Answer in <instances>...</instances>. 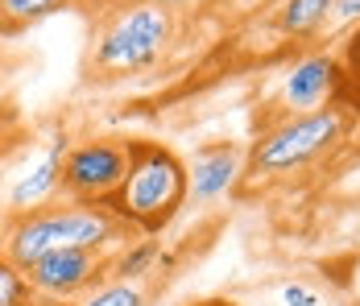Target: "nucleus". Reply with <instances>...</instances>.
I'll use <instances>...</instances> for the list:
<instances>
[{
    "label": "nucleus",
    "instance_id": "f257e3e1",
    "mask_svg": "<svg viewBox=\"0 0 360 306\" xmlns=\"http://www.w3.org/2000/svg\"><path fill=\"white\" fill-rule=\"evenodd\" d=\"M129 240V228L116 219V211L104 203H58L30 211V215H13L0 232V248L13 265H34L50 253H67V248H96L112 253Z\"/></svg>",
    "mask_w": 360,
    "mask_h": 306
},
{
    "label": "nucleus",
    "instance_id": "f03ea898",
    "mask_svg": "<svg viewBox=\"0 0 360 306\" xmlns=\"http://www.w3.org/2000/svg\"><path fill=\"white\" fill-rule=\"evenodd\" d=\"M191 203V182H186V162L162 141H133V162L129 174L112 199L116 219L129 232L158 236L166 232L179 211Z\"/></svg>",
    "mask_w": 360,
    "mask_h": 306
},
{
    "label": "nucleus",
    "instance_id": "7ed1b4c3",
    "mask_svg": "<svg viewBox=\"0 0 360 306\" xmlns=\"http://www.w3.org/2000/svg\"><path fill=\"white\" fill-rule=\"evenodd\" d=\"M344 136H348V112L340 103L319 108V112L282 116L278 125H269L252 141L249 158H245V174L249 178H282V174L307 170L311 162L331 153Z\"/></svg>",
    "mask_w": 360,
    "mask_h": 306
},
{
    "label": "nucleus",
    "instance_id": "20e7f679",
    "mask_svg": "<svg viewBox=\"0 0 360 306\" xmlns=\"http://www.w3.org/2000/svg\"><path fill=\"white\" fill-rule=\"evenodd\" d=\"M170 42H174V13L153 0H133L100 25L91 42V70L104 79L149 70L170 50Z\"/></svg>",
    "mask_w": 360,
    "mask_h": 306
},
{
    "label": "nucleus",
    "instance_id": "39448f33",
    "mask_svg": "<svg viewBox=\"0 0 360 306\" xmlns=\"http://www.w3.org/2000/svg\"><path fill=\"white\" fill-rule=\"evenodd\" d=\"M67 149H71L67 133H54V136H46V141H25L4 162L0 186H4L8 219L41 211V207L63 199V162H67Z\"/></svg>",
    "mask_w": 360,
    "mask_h": 306
},
{
    "label": "nucleus",
    "instance_id": "423d86ee",
    "mask_svg": "<svg viewBox=\"0 0 360 306\" xmlns=\"http://www.w3.org/2000/svg\"><path fill=\"white\" fill-rule=\"evenodd\" d=\"M133 162V141L124 136H83L67 149L63 162V199L112 207Z\"/></svg>",
    "mask_w": 360,
    "mask_h": 306
},
{
    "label": "nucleus",
    "instance_id": "0eeeda50",
    "mask_svg": "<svg viewBox=\"0 0 360 306\" xmlns=\"http://www.w3.org/2000/svg\"><path fill=\"white\" fill-rule=\"evenodd\" d=\"M108 257L112 253H96V248L50 253L25 265V281L34 290L37 306H75L108 281Z\"/></svg>",
    "mask_w": 360,
    "mask_h": 306
},
{
    "label": "nucleus",
    "instance_id": "6e6552de",
    "mask_svg": "<svg viewBox=\"0 0 360 306\" xmlns=\"http://www.w3.org/2000/svg\"><path fill=\"white\" fill-rule=\"evenodd\" d=\"M340 96H344V67L335 50H315V54L294 58L274 87V103L282 116L331 108L340 103Z\"/></svg>",
    "mask_w": 360,
    "mask_h": 306
},
{
    "label": "nucleus",
    "instance_id": "1a4fd4ad",
    "mask_svg": "<svg viewBox=\"0 0 360 306\" xmlns=\"http://www.w3.org/2000/svg\"><path fill=\"white\" fill-rule=\"evenodd\" d=\"M245 174V153L236 141H207L191 153L186 162V182H191V203L212 207L236 191Z\"/></svg>",
    "mask_w": 360,
    "mask_h": 306
},
{
    "label": "nucleus",
    "instance_id": "9d476101",
    "mask_svg": "<svg viewBox=\"0 0 360 306\" xmlns=\"http://www.w3.org/2000/svg\"><path fill=\"white\" fill-rule=\"evenodd\" d=\"M335 4H340V0H282V8H278V30L286 37H294V42L315 37L323 25H331Z\"/></svg>",
    "mask_w": 360,
    "mask_h": 306
},
{
    "label": "nucleus",
    "instance_id": "9b49d317",
    "mask_svg": "<svg viewBox=\"0 0 360 306\" xmlns=\"http://www.w3.org/2000/svg\"><path fill=\"white\" fill-rule=\"evenodd\" d=\"M162 261V244L153 236H141V240H124L120 248H112L108 257V273L116 281H145L153 265Z\"/></svg>",
    "mask_w": 360,
    "mask_h": 306
},
{
    "label": "nucleus",
    "instance_id": "f8f14e48",
    "mask_svg": "<svg viewBox=\"0 0 360 306\" xmlns=\"http://www.w3.org/2000/svg\"><path fill=\"white\" fill-rule=\"evenodd\" d=\"M63 4L67 0H0V21L8 25V34H17V30H30L37 21L54 17Z\"/></svg>",
    "mask_w": 360,
    "mask_h": 306
},
{
    "label": "nucleus",
    "instance_id": "ddd939ff",
    "mask_svg": "<svg viewBox=\"0 0 360 306\" xmlns=\"http://www.w3.org/2000/svg\"><path fill=\"white\" fill-rule=\"evenodd\" d=\"M75 306H149V290L141 281H116V277H108L100 290H91L83 302H75Z\"/></svg>",
    "mask_w": 360,
    "mask_h": 306
},
{
    "label": "nucleus",
    "instance_id": "4468645a",
    "mask_svg": "<svg viewBox=\"0 0 360 306\" xmlns=\"http://www.w3.org/2000/svg\"><path fill=\"white\" fill-rule=\"evenodd\" d=\"M0 306H37L34 290L25 281V269L13 265L4 257V248H0Z\"/></svg>",
    "mask_w": 360,
    "mask_h": 306
},
{
    "label": "nucleus",
    "instance_id": "2eb2a0df",
    "mask_svg": "<svg viewBox=\"0 0 360 306\" xmlns=\"http://www.w3.org/2000/svg\"><path fill=\"white\" fill-rule=\"evenodd\" d=\"M335 54H340V67H344V96L352 91L356 103H360V25L344 30L340 46H335ZM344 96H340V100H344Z\"/></svg>",
    "mask_w": 360,
    "mask_h": 306
},
{
    "label": "nucleus",
    "instance_id": "dca6fc26",
    "mask_svg": "<svg viewBox=\"0 0 360 306\" xmlns=\"http://www.w3.org/2000/svg\"><path fill=\"white\" fill-rule=\"evenodd\" d=\"M278 306H323V298L307 281H282L278 286Z\"/></svg>",
    "mask_w": 360,
    "mask_h": 306
},
{
    "label": "nucleus",
    "instance_id": "f3484780",
    "mask_svg": "<svg viewBox=\"0 0 360 306\" xmlns=\"http://www.w3.org/2000/svg\"><path fill=\"white\" fill-rule=\"evenodd\" d=\"M331 25H335V30H352V25H360V0H340Z\"/></svg>",
    "mask_w": 360,
    "mask_h": 306
},
{
    "label": "nucleus",
    "instance_id": "a211bd4d",
    "mask_svg": "<svg viewBox=\"0 0 360 306\" xmlns=\"http://www.w3.org/2000/svg\"><path fill=\"white\" fill-rule=\"evenodd\" d=\"M348 290H352V298L360 302V257L352 261V269H348Z\"/></svg>",
    "mask_w": 360,
    "mask_h": 306
},
{
    "label": "nucleus",
    "instance_id": "6ab92c4d",
    "mask_svg": "<svg viewBox=\"0 0 360 306\" xmlns=\"http://www.w3.org/2000/svg\"><path fill=\"white\" fill-rule=\"evenodd\" d=\"M186 306H240L236 298H224V294H216V298H195V302H186Z\"/></svg>",
    "mask_w": 360,
    "mask_h": 306
},
{
    "label": "nucleus",
    "instance_id": "aec40b11",
    "mask_svg": "<svg viewBox=\"0 0 360 306\" xmlns=\"http://www.w3.org/2000/svg\"><path fill=\"white\" fill-rule=\"evenodd\" d=\"M153 4H162V8H170V13H174V8H186L191 0H153Z\"/></svg>",
    "mask_w": 360,
    "mask_h": 306
},
{
    "label": "nucleus",
    "instance_id": "412c9836",
    "mask_svg": "<svg viewBox=\"0 0 360 306\" xmlns=\"http://www.w3.org/2000/svg\"><path fill=\"white\" fill-rule=\"evenodd\" d=\"M4 224H8V203H4V186H0V232H4Z\"/></svg>",
    "mask_w": 360,
    "mask_h": 306
},
{
    "label": "nucleus",
    "instance_id": "4be33fe9",
    "mask_svg": "<svg viewBox=\"0 0 360 306\" xmlns=\"http://www.w3.org/2000/svg\"><path fill=\"white\" fill-rule=\"evenodd\" d=\"M0 37H13V34H8V25H4V21H0Z\"/></svg>",
    "mask_w": 360,
    "mask_h": 306
}]
</instances>
